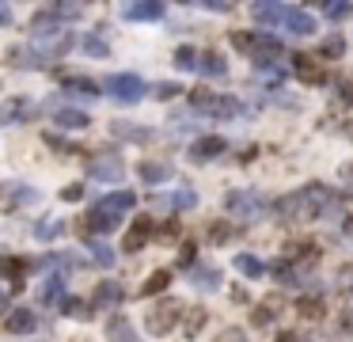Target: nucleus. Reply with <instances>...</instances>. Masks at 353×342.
<instances>
[{
  "mask_svg": "<svg viewBox=\"0 0 353 342\" xmlns=\"http://www.w3.org/2000/svg\"><path fill=\"white\" fill-rule=\"evenodd\" d=\"M197 69H202V73L206 76H224V57L221 54H202V61H197Z\"/></svg>",
  "mask_w": 353,
  "mask_h": 342,
  "instance_id": "obj_27",
  "label": "nucleus"
},
{
  "mask_svg": "<svg viewBox=\"0 0 353 342\" xmlns=\"http://www.w3.org/2000/svg\"><path fill=\"white\" fill-rule=\"evenodd\" d=\"M65 88L73 91V95H84V99H95L99 88L88 80V76H65Z\"/></svg>",
  "mask_w": 353,
  "mask_h": 342,
  "instance_id": "obj_24",
  "label": "nucleus"
},
{
  "mask_svg": "<svg viewBox=\"0 0 353 342\" xmlns=\"http://www.w3.org/2000/svg\"><path fill=\"white\" fill-rule=\"evenodd\" d=\"M217 342H243V334H239V331H228L224 339H217Z\"/></svg>",
  "mask_w": 353,
  "mask_h": 342,
  "instance_id": "obj_46",
  "label": "nucleus"
},
{
  "mask_svg": "<svg viewBox=\"0 0 353 342\" xmlns=\"http://www.w3.org/2000/svg\"><path fill=\"white\" fill-rule=\"evenodd\" d=\"M251 319H255L258 327L270 323V319H273V304H263V308H255V316H251Z\"/></svg>",
  "mask_w": 353,
  "mask_h": 342,
  "instance_id": "obj_41",
  "label": "nucleus"
},
{
  "mask_svg": "<svg viewBox=\"0 0 353 342\" xmlns=\"http://www.w3.org/2000/svg\"><path fill=\"white\" fill-rule=\"evenodd\" d=\"M323 12H327L330 19H345L353 12V4H323Z\"/></svg>",
  "mask_w": 353,
  "mask_h": 342,
  "instance_id": "obj_36",
  "label": "nucleus"
},
{
  "mask_svg": "<svg viewBox=\"0 0 353 342\" xmlns=\"http://www.w3.org/2000/svg\"><path fill=\"white\" fill-rule=\"evenodd\" d=\"M88 122H91L88 114H84V111H73V106L53 114V126H61V130H84Z\"/></svg>",
  "mask_w": 353,
  "mask_h": 342,
  "instance_id": "obj_17",
  "label": "nucleus"
},
{
  "mask_svg": "<svg viewBox=\"0 0 353 342\" xmlns=\"http://www.w3.org/2000/svg\"><path fill=\"white\" fill-rule=\"evenodd\" d=\"M114 133H118V137H133V141H148V137H152L148 130H141V126H125V122H114Z\"/></svg>",
  "mask_w": 353,
  "mask_h": 342,
  "instance_id": "obj_31",
  "label": "nucleus"
},
{
  "mask_svg": "<svg viewBox=\"0 0 353 342\" xmlns=\"http://www.w3.org/2000/svg\"><path fill=\"white\" fill-rule=\"evenodd\" d=\"M296 76H300V80H308V84H319L323 80V69H319V61H312V57L308 54H296Z\"/></svg>",
  "mask_w": 353,
  "mask_h": 342,
  "instance_id": "obj_16",
  "label": "nucleus"
},
{
  "mask_svg": "<svg viewBox=\"0 0 353 342\" xmlns=\"http://www.w3.org/2000/svg\"><path fill=\"white\" fill-rule=\"evenodd\" d=\"M167 205H171V209H194V205H197V194H194V190H179V194H175Z\"/></svg>",
  "mask_w": 353,
  "mask_h": 342,
  "instance_id": "obj_33",
  "label": "nucleus"
},
{
  "mask_svg": "<svg viewBox=\"0 0 353 342\" xmlns=\"http://www.w3.org/2000/svg\"><path fill=\"white\" fill-rule=\"evenodd\" d=\"M80 194H84V187H65V190H61V198H65V202H76Z\"/></svg>",
  "mask_w": 353,
  "mask_h": 342,
  "instance_id": "obj_43",
  "label": "nucleus"
},
{
  "mask_svg": "<svg viewBox=\"0 0 353 342\" xmlns=\"http://www.w3.org/2000/svg\"><path fill=\"white\" fill-rule=\"evenodd\" d=\"M179 301H160L156 308H148V316H145V323H148V331L152 334H167L175 327V319H179Z\"/></svg>",
  "mask_w": 353,
  "mask_h": 342,
  "instance_id": "obj_4",
  "label": "nucleus"
},
{
  "mask_svg": "<svg viewBox=\"0 0 353 342\" xmlns=\"http://www.w3.org/2000/svg\"><path fill=\"white\" fill-rule=\"evenodd\" d=\"M182 262H194V244H182Z\"/></svg>",
  "mask_w": 353,
  "mask_h": 342,
  "instance_id": "obj_45",
  "label": "nucleus"
},
{
  "mask_svg": "<svg viewBox=\"0 0 353 342\" xmlns=\"http://www.w3.org/2000/svg\"><path fill=\"white\" fill-rule=\"evenodd\" d=\"M107 339L110 342H137V331L130 327V319H110V327H107Z\"/></svg>",
  "mask_w": 353,
  "mask_h": 342,
  "instance_id": "obj_21",
  "label": "nucleus"
},
{
  "mask_svg": "<svg viewBox=\"0 0 353 342\" xmlns=\"http://www.w3.org/2000/svg\"><path fill=\"white\" fill-rule=\"evenodd\" d=\"M251 16H255L263 27H270V23H281V19H285V8H281V4H255Z\"/></svg>",
  "mask_w": 353,
  "mask_h": 342,
  "instance_id": "obj_20",
  "label": "nucleus"
},
{
  "mask_svg": "<svg viewBox=\"0 0 353 342\" xmlns=\"http://www.w3.org/2000/svg\"><path fill=\"white\" fill-rule=\"evenodd\" d=\"M137 175L145 183H152V187H156V183H164V179H171V168H167V163H152V160H145L137 168Z\"/></svg>",
  "mask_w": 353,
  "mask_h": 342,
  "instance_id": "obj_18",
  "label": "nucleus"
},
{
  "mask_svg": "<svg viewBox=\"0 0 353 342\" xmlns=\"http://www.w3.org/2000/svg\"><path fill=\"white\" fill-rule=\"evenodd\" d=\"M202 323H206V308H194L186 316V334H197V331H202Z\"/></svg>",
  "mask_w": 353,
  "mask_h": 342,
  "instance_id": "obj_35",
  "label": "nucleus"
},
{
  "mask_svg": "<svg viewBox=\"0 0 353 342\" xmlns=\"http://www.w3.org/2000/svg\"><path fill=\"white\" fill-rule=\"evenodd\" d=\"M4 331H12V334H27V331H34V312H31V308H16V312H8V316H4Z\"/></svg>",
  "mask_w": 353,
  "mask_h": 342,
  "instance_id": "obj_14",
  "label": "nucleus"
},
{
  "mask_svg": "<svg viewBox=\"0 0 353 342\" xmlns=\"http://www.w3.org/2000/svg\"><path fill=\"white\" fill-rule=\"evenodd\" d=\"M209 236H213V244H228V236H232V228H228V225H221V220H217V225L209 228Z\"/></svg>",
  "mask_w": 353,
  "mask_h": 342,
  "instance_id": "obj_37",
  "label": "nucleus"
},
{
  "mask_svg": "<svg viewBox=\"0 0 353 342\" xmlns=\"http://www.w3.org/2000/svg\"><path fill=\"white\" fill-rule=\"evenodd\" d=\"M342 49H345L342 34H330V38L319 46V57H323V61H334V57H342Z\"/></svg>",
  "mask_w": 353,
  "mask_h": 342,
  "instance_id": "obj_29",
  "label": "nucleus"
},
{
  "mask_svg": "<svg viewBox=\"0 0 353 342\" xmlns=\"http://www.w3.org/2000/svg\"><path fill=\"white\" fill-rule=\"evenodd\" d=\"M281 27H285L289 34H312V16H308L304 8H285V19H281Z\"/></svg>",
  "mask_w": 353,
  "mask_h": 342,
  "instance_id": "obj_11",
  "label": "nucleus"
},
{
  "mask_svg": "<svg viewBox=\"0 0 353 342\" xmlns=\"http://www.w3.org/2000/svg\"><path fill=\"white\" fill-rule=\"evenodd\" d=\"M300 316H323V301H300Z\"/></svg>",
  "mask_w": 353,
  "mask_h": 342,
  "instance_id": "obj_40",
  "label": "nucleus"
},
{
  "mask_svg": "<svg viewBox=\"0 0 353 342\" xmlns=\"http://www.w3.org/2000/svg\"><path fill=\"white\" fill-rule=\"evenodd\" d=\"M224 209H228L232 217L255 220V217H263V198L251 194V190H232V194L224 198Z\"/></svg>",
  "mask_w": 353,
  "mask_h": 342,
  "instance_id": "obj_3",
  "label": "nucleus"
},
{
  "mask_svg": "<svg viewBox=\"0 0 353 342\" xmlns=\"http://www.w3.org/2000/svg\"><path fill=\"white\" fill-rule=\"evenodd\" d=\"M58 19H61V16H58V8H42L38 16L31 19V34H34V38H53V34L61 31Z\"/></svg>",
  "mask_w": 353,
  "mask_h": 342,
  "instance_id": "obj_7",
  "label": "nucleus"
},
{
  "mask_svg": "<svg viewBox=\"0 0 353 342\" xmlns=\"http://www.w3.org/2000/svg\"><path fill=\"white\" fill-rule=\"evenodd\" d=\"M61 228H65V225H61L58 217H46L38 228H34V236H38V240H58V236H61Z\"/></svg>",
  "mask_w": 353,
  "mask_h": 342,
  "instance_id": "obj_30",
  "label": "nucleus"
},
{
  "mask_svg": "<svg viewBox=\"0 0 353 342\" xmlns=\"http://www.w3.org/2000/svg\"><path fill=\"white\" fill-rule=\"evenodd\" d=\"M133 202H137V198H133V190H114V194H107L103 202H99V209L110 213V217H122L125 209H133Z\"/></svg>",
  "mask_w": 353,
  "mask_h": 342,
  "instance_id": "obj_10",
  "label": "nucleus"
},
{
  "mask_svg": "<svg viewBox=\"0 0 353 342\" xmlns=\"http://www.w3.org/2000/svg\"><path fill=\"white\" fill-rule=\"evenodd\" d=\"M107 95L114 99V103H141L145 99V80L133 73H118L107 80Z\"/></svg>",
  "mask_w": 353,
  "mask_h": 342,
  "instance_id": "obj_2",
  "label": "nucleus"
},
{
  "mask_svg": "<svg viewBox=\"0 0 353 342\" xmlns=\"http://www.w3.org/2000/svg\"><path fill=\"white\" fill-rule=\"evenodd\" d=\"M190 274V285L194 289H221V270H213V266H194V270H186Z\"/></svg>",
  "mask_w": 353,
  "mask_h": 342,
  "instance_id": "obj_12",
  "label": "nucleus"
},
{
  "mask_svg": "<svg viewBox=\"0 0 353 342\" xmlns=\"http://www.w3.org/2000/svg\"><path fill=\"white\" fill-rule=\"evenodd\" d=\"M167 285H171V270H156V274L141 285V293H145V297H156V293H164Z\"/></svg>",
  "mask_w": 353,
  "mask_h": 342,
  "instance_id": "obj_22",
  "label": "nucleus"
},
{
  "mask_svg": "<svg viewBox=\"0 0 353 342\" xmlns=\"http://www.w3.org/2000/svg\"><path fill=\"white\" fill-rule=\"evenodd\" d=\"M91 179H99V183L122 179V160H118L114 152H110V156H99V160L91 163Z\"/></svg>",
  "mask_w": 353,
  "mask_h": 342,
  "instance_id": "obj_8",
  "label": "nucleus"
},
{
  "mask_svg": "<svg viewBox=\"0 0 353 342\" xmlns=\"http://www.w3.org/2000/svg\"><path fill=\"white\" fill-rule=\"evenodd\" d=\"M122 297H125V289L118 282H99L95 293H91V304H95V308H118Z\"/></svg>",
  "mask_w": 353,
  "mask_h": 342,
  "instance_id": "obj_6",
  "label": "nucleus"
},
{
  "mask_svg": "<svg viewBox=\"0 0 353 342\" xmlns=\"http://www.w3.org/2000/svg\"><path fill=\"white\" fill-rule=\"evenodd\" d=\"M91 255H95L103 266H110V262H114V251H110L107 244H99V240H91Z\"/></svg>",
  "mask_w": 353,
  "mask_h": 342,
  "instance_id": "obj_34",
  "label": "nucleus"
},
{
  "mask_svg": "<svg viewBox=\"0 0 353 342\" xmlns=\"http://www.w3.org/2000/svg\"><path fill=\"white\" fill-rule=\"evenodd\" d=\"M148 236H152V217H137L130 228V236H125V251H141Z\"/></svg>",
  "mask_w": 353,
  "mask_h": 342,
  "instance_id": "obj_13",
  "label": "nucleus"
},
{
  "mask_svg": "<svg viewBox=\"0 0 353 342\" xmlns=\"http://www.w3.org/2000/svg\"><path fill=\"white\" fill-rule=\"evenodd\" d=\"M152 95H156V99H175V95H179V84H156Z\"/></svg>",
  "mask_w": 353,
  "mask_h": 342,
  "instance_id": "obj_39",
  "label": "nucleus"
},
{
  "mask_svg": "<svg viewBox=\"0 0 353 342\" xmlns=\"http://www.w3.org/2000/svg\"><path fill=\"white\" fill-rule=\"evenodd\" d=\"M125 19H133V23H148V19H160L164 16V4H156V0H141V4H125L122 12Z\"/></svg>",
  "mask_w": 353,
  "mask_h": 342,
  "instance_id": "obj_9",
  "label": "nucleus"
},
{
  "mask_svg": "<svg viewBox=\"0 0 353 342\" xmlns=\"http://www.w3.org/2000/svg\"><path fill=\"white\" fill-rule=\"evenodd\" d=\"M338 327H342V331L353 339V308H350V312H342V319H338Z\"/></svg>",
  "mask_w": 353,
  "mask_h": 342,
  "instance_id": "obj_42",
  "label": "nucleus"
},
{
  "mask_svg": "<svg viewBox=\"0 0 353 342\" xmlns=\"http://www.w3.org/2000/svg\"><path fill=\"white\" fill-rule=\"evenodd\" d=\"M61 312H65V316H73V319H88L91 312H95V304H84L80 297H65V304H61Z\"/></svg>",
  "mask_w": 353,
  "mask_h": 342,
  "instance_id": "obj_25",
  "label": "nucleus"
},
{
  "mask_svg": "<svg viewBox=\"0 0 353 342\" xmlns=\"http://www.w3.org/2000/svg\"><path fill=\"white\" fill-rule=\"evenodd\" d=\"M27 266H31V262L27 259H19V255H0V274L8 277V282H23V274H27Z\"/></svg>",
  "mask_w": 353,
  "mask_h": 342,
  "instance_id": "obj_15",
  "label": "nucleus"
},
{
  "mask_svg": "<svg viewBox=\"0 0 353 342\" xmlns=\"http://www.w3.org/2000/svg\"><path fill=\"white\" fill-rule=\"evenodd\" d=\"M236 270H239L243 277H263V274H266V266L255 259V255H239V259H236Z\"/></svg>",
  "mask_w": 353,
  "mask_h": 342,
  "instance_id": "obj_26",
  "label": "nucleus"
},
{
  "mask_svg": "<svg viewBox=\"0 0 353 342\" xmlns=\"http://www.w3.org/2000/svg\"><path fill=\"white\" fill-rule=\"evenodd\" d=\"M197 61H202V54H194L190 46H182L179 54H175V65L179 69H197Z\"/></svg>",
  "mask_w": 353,
  "mask_h": 342,
  "instance_id": "obj_32",
  "label": "nucleus"
},
{
  "mask_svg": "<svg viewBox=\"0 0 353 342\" xmlns=\"http://www.w3.org/2000/svg\"><path fill=\"white\" fill-rule=\"evenodd\" d=\"M12 23V4H0V27Z\"/></svg>",
  "mask_w": 353,
  "mask_h": 342,
  "instance_id": "obj_44",
  "label": "nucleus"
},
{
  "mask_svg": "<svg viewBox=\"0 0 353 342\" xmlns=\"http://www.w3.org/2000/svg\"><path fill=\"white\" fill-rule=\"evenodd\" d=\"M330 202V190L327 187H300L293 194H285L278 202V213L285 220H308L315 213H323V205Z\"/></svg>",
  "mask_w": 353,
  "mask_h": 342,
  "instance_id": "obj_1",
  "label": "nucleus"
},
{
  "mask_svg": "<svg viewBox=\"0 0 353 342\" xmlns=\"http://www.w3.org/2000/svg\"><path fill=\"white\" fill-rule=\"evenodd\" d=\"M80 49H84L88 57H107V54H110V46L99 38V34H84V38H80Z\"/></svg>",
  "mask_w": 353,
  "mask_h": 342,
  "instance_id": "obj_28",
  "label": "nucleus"
},
{
  "mask_svg": "<svg viewBox=\"0 0 353 342\" xmlns=\"http://www.w3.org/2000/svg\"><path fill=\"white\" fill-rule=\"evenodd\" d=\"M8 308V293H4V289H0V312ZM4 316H8V312H4Z\"/></svg>",
  "mask_w": 353,
  "mask_h": 342,
  "instance_id": "obj_47",
  "label": "nucleus"
},
{
  "mask_svg": "<svg viewBox=\"0 0 353 342\" xmlns=\"http://www.w3.org/2000/svg\"><path fill=\"white\" fill-rule=\"evenodd\" d=\"M53 8H58L61 19H76V16L84 12V4H53Z\"/></svg>",
  "mask_w": 353,
  "mask_h": 342,
  "instance_id": "obj_38",
  "label": "nucleus"
},
{
  "mask_svg": "<svg viewBox=\"0 0 353 342\" xmlns=\"http://www.w3.org/2000/svg\"><path fill=\"white\" fill-rule=\"evenodd\" d=\"M239 111H243V106H239V99H232V95H217V99H213V106H209V118H236Z\"/></svg>",
  "mask_w": 353,
  "mask_h": 342,
  "instance_id": "obj_19",
  "label": "nucleus"
},
{
  "mask_svg": "<svg viewBox=\"0 0 353 342\" xmlns=\"http://www.w3.org/2000/svg\"><path fill=\"white\" fill-rule=\"evenodd\" d=\"M224 137H197L194 145H190V160L206 163V160H217V156H224Z\"/></svg>",
  "mask_w": 353,
  "mask_h": 342,
  "instance_id": "obj_5",
  "label": "nucleus"
},
{
  "mask_svg": "<svg viewBox=\"0 0 353 342\" xmlns=\"http://www.w3.org/2000/svg\"><path fill=\"white\" fill-rule=\"evenodd\" d=\"M42 301L49 304V308H53V304H65V282H61V277H49L46 282V289H42Z\"/></svg>",
  "mask_w": 353,
  "mask_h": 342,
  "instance_id": "obj_23",
  "label": "nucleus"
}]
</instances>
